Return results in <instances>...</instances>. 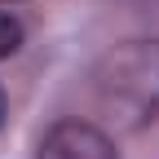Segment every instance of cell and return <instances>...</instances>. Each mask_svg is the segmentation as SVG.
I'll return each mask as SVG.
<instances>
[{
  "label": "cell",
  "instance_id": "obj_1",
  "mask_svg": "<svg viewBox=\"0 0 159 159\" xmlns=\"http://www.w3.org/2000/svg\"><path fill=\"white\" fill-rule=\"evenodd\" d=\"M97 93L111 111L150 119L159 111V44H128L111 53L97 71Z\"/></svg>",
  "mask_w": 159,
  "mask_h": 159
},
{
  "label": "cell",
  "instance_id": "obj_2",
  "mask_svg": "<svg viewBox=\"0 0 159 159\" xmlns=\"http://www.w3.org/2000/svg\"><path fill=\"white\" fill-rule=\"evenodd\" d=\"M35 159H119L111 137L93 124H80V119H66L57 124L44 142H40V155Z\"/></svg>",
  "mask_w": 159,
  "mask_h": 159
},
{
  "label": "cell",
  "instance_id": "obj_3",
  "mask_svg": "<svg viewBox=\"0 0 159 159\" xmlns=\"http://www.w3.org/2000/svg\"><path fill=\"white\" fill-rule=\"evenodd\" d=\"M0 115H5V97H0Z\"/></svg>",
  "mask_w": 159,
  "mask_h": 159
}]
</instances>
